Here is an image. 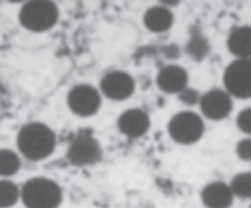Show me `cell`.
Wrapping results in <instances>:
<instances>
[{
  "instance_id": "cell-1",
  "label": "cell",
  "mask_w": 251,
  "mask_h": 208,
  "mask_svg": "<svg viewBox=\"0 0 251 208\" xmlns=\"http://www.w3.org/2000/svg\"><path fill=\"white\" fill-rule=\"evenodd\" d=\"M54 130L42 122L33 121L22 126L17 136V145L23 156L39 162L49 158L56 146Z\"/></svg>"
},
{
  "instance_id": "cell-2",
  "label": "cell",
  "mask_w": 251,
  "mask_h": 208,
  "mask_svg": "<svg viewBox=\"0 0 251 208\" xmlns=\"http://www.w3.org/2000/svg\"><path fill=\"white\" fill-rule=\"evenodd\" d=\"M59 18V7L55 1L50 0L26 1L18 14L20 25L33 33L50 30L58 23Z\"/></svg>"
},
{
  "instance_id": "cell-3",
  "label": "cell",
  "mask_w": 251,
  "mask_h": 208,
  "mask_svg": "<svg viewBox=\"0 0 251 208\" xmlns=\"http://www.w3.org/2000/svg\"><path fill=\"white\" fill-rule=\"evenodd\" d=\"M21 200L26 208H58L63 200L62 190L51 179L33 177L23 185Z\"/></svg>"
},
{
  "instance_id": "cell-4",
  "label": "cell",
  "mask_w": 251,
  "mask_h": 208,
  "mask_svg": "<svg viewBox=\"0 0 251 208\" xmlns=\"http://www.w3.org/2000/svg\"><path fill=\"white\" fill-rule=\"evenodd\" d=\"M205 128L202 116L192 110L176 113L167 123V133L170 139L185 146L199 142L205 133Z\"/></svg>"
},
{
  "instance_id": "cell-5",
  "label": "cell",
  "mask_w": 251,
  "mask_h": 208,
  "mask_svg": "<svg viewBox=\"0 0 251 208\" xmlns=\"http://www.w3.org/2000/svg\"><path fill=\"white\" fill-rule=\"evenodd\" d=\"M223 88L239 100L251 99V59H234L223 75Z\"/></svg>"
},
{
  "instance_id": "cell-6",
  "label": "cell",
  "mask_w": 251,
  "mask_h": 208,
  "mask_svg": "<svg viewBox=\"0 0 251 208\" xmlns=\"http://www.w3.org/2000/svg\"><path fill=\"white\" fill-rule=\"evenodd\" d=\"M66 157L75 166H89L101 161L102 149L99 141L92 133L80 132L69 144Z\"/></svg>"
},
{
  "instance_id": "cell-7",
  "label": "cell",
  "mask_w": 251,
  "mask_h": 208,
  "mask_svg": "<svg viewBox=\"0 0 251 208\" xmlns=\"http://www.w3.org/2000/svg\"><path fill=\"white\" fill-rule=\"evenodd\" d=\"M102 94L98 88L89 83L75 85L69 90L67 104L70 111L79 117L96 115L102 105Z\"/></svg>"
},
{
  "instance_id": "cell-8",
  "label": "cell",
  "mask_w": 251,
  "mask_h": 208,
  "mask_svg": "<svg viewBox=\"0 0 251 208\" xmlns=\"http://www.w3.org/2000/svg\"><path fill=\"white\" fill-rule=\"evenodd\" d=\"M134 78L122 70L107 72L100 81L99 89L101 94L110 101L122 102L133 96L136 91Z\"/></svg>"
},
{
  "instance_id": "cell-9",
  "label": "cell",
  "mask_w": 251,
  "mask_h": 208,
  "mask_svg": "<svg viewBox=\"0 0 251 208\" xmlns=\"http://www.w3.org/2000/svg\"><path fill=\"white\" fill-rule=\"evenodd\" d=\"M199 108L202 117L211 121H223L233 109V98L224 88H212L201 95Z\"/></svg>"
},
{
  "instance_id": "cell-10",
  "label": "cell",
  "mask_w": 251,
  "mask_h": 208,
  "mask_svg": "<svg viewBox=\"0 0 251 208\" xmlns=\"http://www.w3.org/2000/svg\"><path fill=\"white\" fill-rule=\"evenodd\" d=\"M151 126L149 114L140 108H130L117 118V128L130 139H139L146 135Z\"/></svg>"
},
{
  "instance_id": "cell-11",
  "label": "cell",
  "mask_w": 251,
  "mask_h": 208,
  "mask_svg": "<svg viewBox=\"0 0 251 208\" xmlns=\"http://www.w3.org/2000/svg\"><path fill=\"white\" fill-rule=\"evenodd\" d=\"M189 76L187 70L177 64L163 66L155 77V83L161 92L167 95H178L189 86Z\"/></svg>"
},
{
  "instance_id": "cell-12",
  "label": "cell",
  "mask_w": 251,
  "mask_h": 208,
  "mask_svg": "<svg viewBox=\"0 0 251 208\" xmlns=\"http://www.w3.org/2000/svg\"><path fill=\"white\" fill-rule=\"evenodd\" d=\"M235 196L230 185L220 180L205 185L201 191V199L206 208H230Z\"/></svg>"
},
{
  "instance_id": "cell-13",
  "label": "cell",
  "mask_w": 251,
  "mask_h": 208,
  "mask_svg": "<svg viewBox=\"0 0 251 208\" xmlns=\"http://www.w3.org/2000/svg\"><path fill=\"white\" fill-rule=\"evenodd\" d=\"M142 20L147 30L151 33L162 34L173 27L175 16L172 9L158 4L147 9Z\"/></svg>"
},
{
  "instance_id": "cell-14",
  "label": "cell",
  "mask_w": 251,
  "mask_h": 208,
  "mask_svg": "<svg viewBox=\"0 0 251 208\" xmlns=\"http://www.w3.org/2000/svg\"><path fill=\"white\" fill-rule=\"evenodd\" d=\"M226 47L235 59H251V26L233 28L227 37Z\"/></svg>"
},
{
  "instance_id": "cell-15",
  "label": "cell",
  "mask_w": 251,
  "mask_h": 208,
  "mask_svg": "<svg viewBox=\"0 0 251 208\" xmlns=\"http://www.w3.org/2000/svg\"><path fill=\"white\" fill-rule=\"evenodd\" d=\"M209 42L201 32H195L192 34L186 45V51L188 55L195 61L203 60L209 52Z\"/></svg>"
},
{
  "instance_id": "cell-16",
  "label": "cell",
  "mask_w": 251,
  "mask_h": 208,
  "mask_svg": "<svg viewBox=\"0 0 251 208\" xmlns=\"http://www.w3.org/2000/svg\"><path fill=\"white\" fill-rule=\"evenodd\" d=\"M21 168V160L17 152L10 149L0 150V174L2 177L15 175Z\"/></svg>"
},
{
  "instance_id": "cell-17",
  "label": "cell",
  "mask_w": 251,
  "mask_h": 208,
  "mask_svg": "<svg viewBox=\"0 0 251 208\" xmlns=\"http://www.w3.org/2000/svg\"><path fill=\"white\" fill-rule=\"evenodd\" d=\"M229 185L235 197L251 199V171H242L235 174Z\"/></svg>"
},
{
  "instance_id": "cell-18",
  "label": "cell",
  "mask_w": 251,
  "mask_h": 208,
  "mask_svg": "<svg viewBox=\"0 0 251 208\" xmlns=\"http://www.w3.org/2000/svg\"><path fill=\"white\" fill-rule=\"evenodd\" d=\"M21 199V190L15 183L5 179L0 182V208H10Z\"/></svg>"
},
{
  "instance_id": "cell-19",
  "label": "cell",
  "mask_w": 251,
  "mask_h": 208,
  "mask_svg": "<svg viewBox=\"0 0 251 208\" xmlns=\"http://www.w3.org/2000/svg\"><path fill=\"white\" fill-rule=\"evenodd\" d=\"M237 128L247 136H251V106L241 110L236 117Z\"/></svg>"
},
{
  "instance_id": "cell-20",
  "label": "cell",
  "mask_w": 251,
  "mask_h": 208,
  "mask_svg": "<svg viewBox=\"0 0 251 208\" xmlns=\"http://www.w3.org/2000/svg\"><path fill=\"white\" fill-rule=\"evenodd\" d=\"M201 95L198 89L190 86L185 88L177 95L179 101L183 105L188 107H193L199 105Z\"/></svg>"
},
{
  "instance_id": "cell-21",
  "label": "cell",
  "mask_w": 251,
  "mask_h": 208,
  "mask_svg": "<svg viewBox=\"0 0 251 208\" xmlns=\"http://www.w3.org/2000/svg\"><path fill=\"white\" fill-rule=\"evenodd\" d=\"M235 152L239 159L245 162H251V136L240 139L236 143Z\"/></svg>"
},
{
  "instance_id": "cell-22",
  "label": "cell",
  "mask_w": 251,
  "mask_h": 208,
  "mask_svg": "<svg viewBox=\"0 0 251 208\" xmlns=\"http://www.w3.org/2000/svg\"><path fill=\"white\" fill-rule=\"evenodd\" d=\"M181 50L176 44H170L164 50V55L170 60H176L180 57Z\"/></svg>"
},
{
  "instance_id": "cell-23",
  "label": "cell",
  "mask_w": 251,
  "mask_h": 208,
  "mask_svg": "<svg viewBox=\"0 0 251 208\" xmlns=\"http://www.w3.org/2000/svg\"><path fill=\"white\" fill-rule=\"evenodd\" d=\"M180 2H181L180 1H160L159 4L168 7V8L172 9L173 7L179 5Z\"/></svg>"
},
{
  "instance_id": "cell-24",
  "label": "cell",
  "mask_w": 251,
  "mask_h": 208,
  "mask_svg": "<svg viewBox=\"0 0 251 208\" xmlns=\"http://www.w3.org/2000/svg\"><path fill=\"white\" fill-rule=\"evenodd\" d=\"M250 208H251V206H250Z\"/></svg>"
}]
</instances>
